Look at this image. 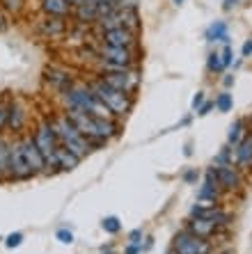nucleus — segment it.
<instances>
[{
    "mask_svg": "<svg viewBox=\"0 0 252 254\" xmlns=\"http://www.w3.org/2000/svg\"><path fill=\"white\" fill-rule=\"evenodd\" d=\"M209 69L216 71V73L225 71V66H223V58H220V53H211V55H209Z\"/></svg>",
    "mask_w": 252,
    "mask_h": 254,
    "instance_id": "27",
    "label": "nucleus"
},
{
    "mask_svg": "<svg viewBox=\"0 0 252 254\" xmlns=\"http://www.w3.org/2000/svg\"><path fill=\"white\" fill-rule=\"evenodd\" d=\"M21 243H23V234H9L7 241H5V245L7 248H18Z\"/></svg>",
    "mask_w": 252,
    "mask_h": 254,
    "instance_id": "31",
    "label": "nucleus"
},
{
    "mask_svg": "<svg viewBox=\"0 0 252 254\" xmlns=\"http://www.w3.org/2000/svg\"><path fill=\"white\" fill-rule=\"evenodd\" d=\"M69 2H71V7H81L85 2H89V0H69Z\"/></svg>",
    "mask_w": 252,
    "mask_h": 254,
    "instance_id": "40",
    "label": "nucleus"
},
{
    "mask_svg": "<svg viewBox=\"0 0 252 254\" xmlns=\"http://www.w3.org/2000/svg\"><path fill=\"white\" fill-rule=\"evenodd\" d=\"M32 137H35L37 147L41 149V154H44V158L48 160V167H51L53 165V160H55V151H58V147H60V137L53 130L51 122H41V124L37 126V130H35V135Z\"/></svg>",
    "mask_w": 252,
    "mask_h": 254,
    "instance_id": "6",
    "label": "nucleus"
},
{
    "mask_svg": "<svg viewBox=\"0 0 252 254\" xmlns=\"http://www.w3.org/2000/svg\"><path fill=\"white\" fill-rule=\"evenodd\" d=\"M138 62L133 48H122V46H110V44H101L99 46V64L101 71H117V69H133Z\"/></svg>",
    "mask_w": 252,
    "mask_h": 254,
    "instance_id": "4",
    "label": "nucleus"
},
{
    "mask_svg": "<svg viewBox=\"0 0 252 254\" xmlns=\"http://www.w3.org/2000/svg\"><path fill=\"white\" fill-rule=\"evenodd\" d=\"M101 42L110 44V46H122V48H133L138 46V32L126 28H115V30H106L101 35Z\"/></svg>",
    "mask_w": 252,
    "mask_h": 254,
    "instance_id": "9",
    "label": "nucleus"
},
{
    "mask_svg": "<svg viewBox=\"0 0 252 254\" xmlns=\"http://www.w3.org/2000/svg\"><path fill=\"white\" fill-rule=\"evenodd\" d=\"M48 122H51L53 130L58 133L60 144L69 149L71 154H76L81 160L85 158L89 151H92V144H89V140L83 135L81 130H78V126L71 122L67 113L65 115H58V117H53V119H48Z\"/></svg>",
    "mask_w": 252,
    "mask_h": 254,
    "instance_id": "1",
    "label": "nucleus"
},
{
    "mask_svg": "<svg viewBox=\"0 0 252 254\" xmlns=\"http://www.w3.org/2000/svg\"><path fill=\"white\" fill-rule=\"evenodd\" d=\"M9 163H12V177L14 179H30L35 177V172L30 170L28 160L21 151V142H9Z\"/></svg>",
    "mask_w": 252,
    "mask_h": 254,
    "instance_id": "10",
    "label": "nucleus"
},
{
    "mask_svg": "<svg viewBox=\"0 0 252 254\" xmlns=\"http://www.w3.org/2000/svg\"><path fill=\"white\" fill-rule=\"evenodd\" d=\"M241 53H243V58H250L252 55V39H248V42L243 44V51H241Z\"/></svg>",
    "mask_w": 252,
    "mask_h": 254,
    "instance_id": "38",
    "label": "nucleus"
},
{
    "mask_svg": "<svg viewBox=\"0 0 252 254\" xmlns=\"http://www.w3.org/2000/svg\"><path fill=\"white\" fill-rule=\"evenodd\" d=\"M190 215L193 218H206V220H211V222H216L218 227L220 225H227L229 222V215L223 211V208H218V206H193V211H190Z\"/></svg>",
    "mask_w": 252,
    "mask_h": 254,
    "instance_id": "12",
    "label": "nucleus"
},
{
    "mask_svg": "<svg viewBox=\"0 0 252 254\" xmlns=\"http://www.w3.org/2000/svg\"><path fill=\"white\" fill-rule=\"evenodd\" d=\"M25 124V113L23 108L18 106V103H12L9 106V128L12 130H21Z\"/></svg>",
    "mask_w": 252,
    "mask_h": 254,
    "instance_id": "22",
    "label": "nucleus"
},
{
    "mask_svg": "<svg viewBox=\"0 0 252 254\" xmlns=\"http://www.w3.org/2000/svg\"><path fill=\"white\" fill-rule=\"evenodd\" d=\"M101 227H103V231H108V234H119L122 231V222H119L117 215H108V218L101 220Z\"/></svg>",
    "mask_w": 252,
    "mask_h": 254,
    "instance_id": "24",
    "label": "nucleus"
},
{
    "mask_svg": "<svg viewBox=\"0 0 252 254\" xmlns=\"http://www.w3.org/2000/svg\"><path fill=\"white\" fill-rule=\"evenodd\" d=\"M138 9V0H117L115 5V12H133Z\"/></svg>",
    "mask_w": 252,
    "mask_h": 254,
    "instance_id": "26",
    "label": "nucleus"
},
{
    "mask_svg": "<svg viewBox=\"0 0 252 254\" xmlns=\"http://www.w3.org/2000/svg\"><path fill=\"white\" fill-rule=\"evenodd\" d=\"M99 78L103 83H108L110 87L126 92V94H135L140 87V73L133 69H117V71H101Z\"/></svg>",
    "mask_w": 252,
    "mask_h": 254,
    "instance_id": "5",
    "label": "nucleus"
},
{
    "mask_svg": "<svg viewBox=\"0 0 252 254\" xmlns=\"http://www.w3.org/2000/svg\"><path fill=\"white\" fill-rule=\"evenodd\" d=\"M213 106H216V103H202V108L197 110V115H199V117H204V115H209V113H211V108H213Z\"/></svg>",
    "mask_w": 252,
    "mask_h": 254,
    "instance_id": "37",
    "label": "nucleus"
},
{
    "mask_svg": "<svg viewBox=\"0 0 252 254\" xmlns=\"http://www.w3.org/2000/svg\"><path fill=\"white\" fill-rule=\"evenodd\" d=\"M216 108L220 110V113H229V110L234 108V99H232V94H227V92L218 94V99H216Z\"/></svg>",
    "mask_w": 252,
    "mask_h": 254,
    "instance_id": "25",
    "label": "nucleus"
},
{
    "mask_svg": "<svg viewBox=\"0 0 252 254\" xmlns=\"http://www.w3.org/2000/svg\"><path fill=\"white\" fill-rule=\"evenodd\" d=\"M39 30L46 37H60V35H65L67 23H65V18H60V16H46L39 23Z\"/></svg>",
    "mask_w": 252,
    "mask_h": 254,
    "instance_id": "17",
    "label": "nucleus"
},
{
    "mask_svg": "<svg viewBox=\"0 0 252 254\" xmlns=\"http://www.w3.org/2000/svg\"><path fill=\"white\" fill-rule=\"evenodd\" d=\"M197 199L199 201H206V206H216V201L220 199V188L204 181V186H202V188H199V192H197Z\"/></svg>",
    "mask_w": 252,
    "mask_h": 254,
    "instance_id": "21",
    "label": "nucleus"
},
{
    "mask_svg": "<svg viewBox=\"0 0 252 254\" xmlns=\"http://www.w3.org/2000/svg\"><path fill=\"white\" fill-rule=\"evenodd\" d=\"M55 238H58L60 243H67V245H71V243H74V234H71L69 229H58Z\"/></svg>",
    "mask_w": 252,
    "mask_h": 254,
    "instance_id": "30",
    "label": "nucleus"
},
{
    "mask_svg": "<svg viewBox=\"0 0 252 254\" xmlns=\"http://www.w3.org/2000/svg\"><path fill=\"white\" fill-rule=\"evenodd\" d=\"M225 85H227V87H232V85H234V78L227 76V78H225Z\"/></svg>",
    "mask_w": 252,
    "mask_h": 254,
    "instance_id": "41",
    "label": "nucleus"
},
{
    "mask_svg": "<svg viewBox=\"0 0 252 254\" xmlns=\"http://www.w3.org/2000/svg\"><path fill=\"white\" fill-rule=\"evenodd\" d=\"M206 42H223L227 44L229 42V30L227 25L223 23V21H216V23H211L209 28H206Z\"/></svg>",
    "mask_w": 252,
    "mask_h": 254,
    "instance_id": "19",
    "label": "nucleus"
},
{
    "mask_svg": "<svg viewBox=\"0 0 252 254\" xmlns=\"http://www.w3.org/2000/svg\"><path fill=\"white\" fill-rule=\"evenodd\" d=\"M202 103H204V92H197V94L193 96V108H195V110H199V108H202Z\"/></svg>",
    "mask_w": 252,
    "mask_h": 254,
    "instance_id": "36",
    "label": "nucleus"
},
{
    "mask_svg": "<svg viewBox=\"0 0 252 254\" xmlns=\"http://www.w3.org/2000/svg\"><path fill=\"white\" fill-rule=\"evenodd\" d=\"M197 179H199V172L197 170L183 172V181H186V184H197Z\"/></svg>",
    "mask_w": 252,
    "mask_h": 254,
    "instance_id": "34",
    "label": "nucleus"
},
{
    "mask_svg": "<svg viewBox=\"0 0 252 254\" xmlns=\"http://www.w3.org/2000/svg\"><path fill=\"white\" fill-rule=\"evenodd\" d=\"M140 238H142V229H133L129 234V243H133V245H140V248H142V241H140Z\"/></svg>",
    "mask_w": 252,
    "mask_h": 254,
    "instance_id": "35",
    "label": "nucleus"
},
{
    "mask_svg": "<svg viewBox=\"0 0 252 254\" xmlns=\"http://www.w3.org/2000/svg\"><path fill=\"white\" fill-rule=\"evenodd\" d=\"M142 248L140 245H133V243H129V248H126V254H140Z\"/></svg>",
    "mask_w": 252,
    "mask_h": 254,
    "instance_id": "39",
    "label": "nucleus"
},
{
    "mask_svg": "<svg viewBox=\"0 0 252 254\" xmlns=\"http://www.w3.org/2000/svg\"><path fill=\"white\" fill-rule=\"evenodd\" d=\"M103 254H115V252H103Z\"/></svg>",
    "mask_w": 252,
    "mask_h": 254,
    "instance_id": "43",
    "label": "nucleus"
},
{
    "mask_svg": "<svg viewBox=\"0 0 252 254\" xmlns=\"http://www.w3.org/2000/svg\"><path fill=\"white\" fill-rule=\"evenodd\" d=\"M0 179H14L12 163H9V142L2 137H0Z\"/></svg>",
    "mask_w": 252,
    "mask_h": 254,
    "instance_id": "20",
    "label": "nucleus"
},
{
    "mask_svg": "<svg viewBox=\"0 0 252 254\" xmlns=\"http://www.w3.org/2000/svg\"><path fill=\"white\" fill-rule=\"evenodd\" d=\"M176 254H211V243L202 236H195L193 231H181L174 238Z\"/></svg>",
    "mask_w": 252,
    "mask_h": 254,
    "instance_id": "7",
    "label": "nucleus"
},
{
    "mask_svg": "<svg viewBox=\"0 0 252 254\" xmlns=\"http://www.w3.org/2000/svg\"><path fill=\"white\" fill-rule=\"evenodd\" d=\"M21 142V151H23L25 160H28L30 170L35 172V174H44V172H48V160L44 158V154H41V149L37 147L35 137H23Z\"/></svg>",
    "mask_w": 252,
    "mask_h": 254,
    "instance_id": "8",
    "label": "nucleus"
},
{
    "mask_svg": "<svg viewBox=\"0 0 252 254\" xmlns=\"http://www.w3.org/2000/svg\"><path fill=\"white\" fill-rule=\"evenodd\" d=\"M81 163V158H78L76 154H71L67 147H62L60 144L58 147V151H55V160H53V167H60V170H67V172H71L74 167Z\"/></svg>",
    "mask_w": 252,
    "mask_h": 254,
    "instance_id": "14",
    "label": "nucleus"
},
{
    "mask_svg": "<svg viewBox=\"0 0 252 254\" xmlns=\"http://www.w3.org/2000/svg\"><path fill=\"white\" fill-rule=\"evenodd\" d=\"M7 12H18L21 9V0H0Z\"/></svg>",
    "mask_w": 252,
    "mask_h": 254,
    "instance_id": "33",
    "label": "nucleus"
},
{
    "mask_svg": "<svg viewBox=\"0 0 252 254\" xmlns=\"http://www.w3.org/2000/svg\"><path fill=\"white\" fill-rule=\"evenodd\" d=\"M46 80L53 85L55 89H60V92H69V89L74 87V83H71V76L67 73V71L51 69V71L46 73Z\"/></svg>",
    "mask_w": 252,
    "mask_h": 254,
    "instance_id": "18",
    "label": "nucleus"
},
{
    "mask_svg": "<svg viewBox=\"0 0 252 254\" xmlns=\"http://www.w3.org/2000/svg\"><path fill=\"white\" fill-rule=\"evenodd\" d=\"M243 119H236L234 124H232V128H229V133H227V144L229 147H236L241 142V135H243Z\"/></svg>",
    "mask_w": 252,
    "mask_h": 254,
    "instance_id": "23",
    "label": "nucleus"
},
{
    "mask_svg": "<svg viewBox=\"0 0 252 254\" xmlns=\"http://www.w3.org/2000/svg\"><path fill=\"white\" fill-rule=\"evenodd\" d=\"M87 85L94 94L106 103V108L110 110V115L115 119L126 117V115L133 110V94H126V92H119V89L110 87V85L103 83L101 78H94V80H89Z\"/></svg>",
    "mask_w": 252,
    "mask_h": 254,
    "instance_id": "2",
    "label": "nucleus"
},
{
    "mask_svg": "<svg viewBox=\"0 0 252 254\" xmlns=\"http://www.w3.org/2000/svg\"><path fill=\"white\" fill-rule=\"evenodd\" d=\"M220 58H223V66L227 69V66L232 64V60H234V51L229 48V44H225V48L220 51Z\"/></svg>",
    "mask_w": 252,
    "mask_h": 254,
    "instance_id": "29",
    "label": "nucleus"
},
{
    "mask_svg": "<svg viewBox=\"0 0 252 254\" xmlns=\"http://www.w3.org/2000/svg\"><path fill=\"white\" fill-rule=\"evenodd\" d=\"M41 9L46 12V16L65 18L71 12V2L69 0H41Z\"/></svg>",
    "mask_w": 252,
    "mask_h": 254,
    "instance_id": "16",
    "label": "nucleus"
},
{
    "mask_svg": "<svg viewBox=\"0 0 252 254\" xmlns=\"http://www.w3.org/2000/svg\"><path fill=\"white\" fill-rule=\"evenodd\" d=\"M236 151H234V156H236V163H239L241 167H252V135H248V137H243V140L236 144Z\"/></svg>",
    "mask_w": 252,
    "mask_h": 254,
    "instance_id": "15",
    "label": "nucleus"
},
{
    "mask_svg": "<svg viewBox=\"0 0 252 254\" xmlns=\"http://www.w3.org/2000/svg\"><path fill=\"white\" fill-rule=\"evenodd\" d=\"M218 179H220V188L225 190H239L241 188V174L234 165H218Z\"/></svg>",
    "mask_w": 252,
    "mask_h": 254,
    "instance_id": "11",
    "label": "nucleus"
},
{
    "mask_svg": "<svg viewBox=\"0 0 252 254\" xmlns=\"http://www.w3.org/2000/svg\"><path fill=\"white\" fill-rule=\"evenodd\" d=\"M188 231H193L195 236H202V238H211L213 234L218 231V225L211 222L206 218H193L188 222Z\"/></svg>",
    "mask_w": 252,
    "mask_h": 254,
    "instance_id": "13",
    "label": "nucleus"
},
{
    "mask_svg": "<svg viewBox=\"0 0 252 254\" xmlns=\"http://www.w3.org/2000/svg\"><path fill=\"white\" fill-rule=\"evenodd\" d=\"M9 126V108L0 106V130H5Z\"/></svg>",
    "mask_w": 252,
    "mask_h": 254,
    "instance_id": "32",
    "label": "nucleus"
},
{
    "mask_svg": "<svg viewBox=\"0 0 252 254\" xmlns=\"http://www.w3.org/2000/svg\"><path fill=\"white\" fill-rule=\"evenodd\" d=\"M216 165H232V147L229 144L216 156Z\"/></svg>",
    "mask_w": 252,
    "mask_h": 254,
    "instance_id": "28",
    "label": "nucleus"
},
{
    "mask_svg": "<svg viewBox=\"0 0 252 254\" xmlns=\"http://www.w3.org/2000/svg\"><path fill=\"white\" fill-rule=\"evenodd\" d=\"M174 2H176V5H181V2H183V0H174Z\"/></svg>",
    "mask_w": 252,
    "mask_h": 254,
    "instance_id": "42",
    "label": "nucleus"
},
{
    "mask_svg": "<svg viewBox=\"0 0 252 254\" xmlns=\"http://www.w3.org/2000/svg\"><path fill=\"white\" fill-rule=\"evenodd\" d=\"M65 103L67 110H83L92 117H112L106 103L89 89V85H76L69 92H65Z\"/></svg>",
    "mask_w": 252,
    "mask_h": 254,
    "instance_id": "3",
    "label": "nucleus"
}]
</instances>
